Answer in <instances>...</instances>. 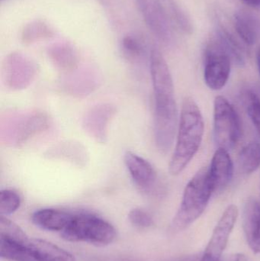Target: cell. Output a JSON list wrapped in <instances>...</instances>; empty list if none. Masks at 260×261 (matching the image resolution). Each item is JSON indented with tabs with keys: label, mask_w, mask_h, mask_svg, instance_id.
I'll return each instance as SVG.
<instances>
[{
	"label": "cell",
	"mask_w": 260,
	"mask_h": 261,
	"mask_svg": "<svg viewBox=\"0 0 260 261\" xmlns=\"http://www.w3.org/2000/svg\"><path fill=\"white\" fill-rule=\"evenodd\" d=\"M150 69L154 94V139L161 153L169 151L178 129V109L172 75L161 52L151 50Z\"/></svg>",
	"instance_id": "1"
},
{
	"label": "cell",
	"mask_w": 260,
	"mask_h": 261,
	"mask_svg": "<svg viewBox=\"0 0 260 261\" xmlns=\"http://www.w3.org/2000/svg\"><path fill=\"white\" fill-rule=\"evenodd\" d=\"M204 120L199 107L192 98H185L177 130V144L169 164L172 176L180 174L194 158L203 142Z\"/></svg>",
	"instance_id": "2"
},
{
	"label": "cell",
	"mask_w": 260,
	"mask_h": 261,
	"mask_svg": "<svg viewBox=\"0 0 260 261\" xmlns=\"http://www.w3.org/2000/svg\"><path fill=\"white\" fill-rule=\"evenodd\" d=\"M212 193L208 168L203 167L185 188L180 208L172 220V229L181 231L198 219L206 210Z\"/></svg>",
	"instance_id": "3"
},
{
	"label": "cell",
	"mask_w": 260,
	"mask_h": 261,
	"mask_svg": "<svg viewBox=\"0 0 260 261\" xmlns=\"http://www.w3.org/2000/svg\"><path fill=\"white\" fill-rule=\"evenodd\" d=\"M116 236L115 228L111 224L88 213L73 215L61 234L67 242H87L97 246L110 245L115 240Z\"/></svg>",
	"instance_id": "4"
},
{
	"label": "cell",
	"mask_w": 260,
	"mask_h": 261,
	"mask_svg": "<svg viewBox=\"0 0 260 261\" xmlns=\"http://www.w3.org/2000/svg\"><path fill=\"white\" fill-rule=\"evenodd\" d=\"M241 134V120L236 110L224 96H217L214 102V138L218 148H233Z\"/></svg>",
	"instance_id": "5"
},
{
	"label": "cell",
	"mask_w": 260,
	"mask_h": 261,
	"mask_svg": "<svg viewBox=\"0 0 260 261\" xmlns=\"http://www.w3.org/2000/svg\"><path fill=\"white\" fill-rule=\"evenodd\" d=\"M230 60L232 57L219 37L206 47L204 79L209 89L220 90L224 88L230 77Z\"/></svg>",
	"instance_id": "6"
},
{
	"label": "cell",
	"mask_w": 260,
	"mask_h": 261,
	"mask_svg": "<svg viewBox=\"0 0 260 261\" xmlns=\"http://www.w3.org/2000/svg\"><path fill=\"white\" fill-rule=\"evenodd\" d=\"M124 161L136 187L148 194L154 192L157 175L153 166L145 158L131 151L125 152Z\"/></svg>",
	"instance_id": "7"
},
{
	"label": "cell",
	"mask_w": 260,
	"mask_h": 261,
	"mask_svg": "<svg viewBox=\"0 0 260 261\" xmlns=\"http://www.w3.org/2000/svg\"><path fill=\"white\" fill-rule=\"evenodd\" d=\"M150 30L162 41L171 36L170 25L164 9L159 0H134Z\"/></svg>",
	"instance_id": "8"
},
{
	"label": "cell",
	"mask_w": 260,
	"mask_h": 261,
	"mask_svg": "<svg viewBox=\"0 0 260 261\" xmlns=\"http://www.w3.org/2000/svg\"><path fill=\"white\" fill-rule=\"evenodd\" d=\"M238 217V207L235 205L227 206L214 230L204 254L215 258H221Z\"/></svg>",
	"instance_id": "9"
},
{
	"label": "cell",
	"mask_w": 260,
	"mask_h": 261,
	"mask_svg": "<svg viewBox=\"0 0 260 261\" xmlns=\"http://www.w3.org/2000/svg\"><path fill=\"white\" fill-rule=\"evenodd\" d=\"M233 174V162L228 150L219 147L212 158L210 167L208 168V176L213 193L224 190L232 181Z\"/></svg>",
	"instance_id": "10"
},
{
	"label": "cell",
	"mask_w": 260,
	"mask_h": 261,
	"mask_svg": "<svg viewBox=\"0 0 260 261\" xmlns=\"http://www.w3.org/2000/svg\"><path fill=\"white\" fill-rule=\"evenodd\" d=\"M244 230L249 246L260 254V203L256 199H248L244 207Z\"/></svg>",
	"instance_id": "11"
},
{
	"label": "cell",
	"mask_w": 260,
	"mask_h": 261,
	"mask_svg": "<svg viewBox=\"0 0 260 261\" xmlns=\"http://www.w3.org/2000/svg\"><path fill=\"white\" fill-rule=\"evenodd\" d=\"M73 215L54 208H44L34 213L32 222L36 226L47 231H63L73 219Z\"/></svg>",
	"instance_id": "12"
},
{
	"label": "cell",
	"mask_w": 260,
	"mask_h": 261,
	"mask_svg": "<svg viewBox=\"0 0 260 261\" xmlns=\"http://www.w3.org/2000/svg\"><path fill=\"white\" fill-rule=\"evenodd\" d=\"M27 248L37 261H76L73 254L41 239H31Z\"/></svg>",
	"instance_id": "13"
},
{
	"label": "cell",
	"mask_w": 260,
	"mask_h": 261,
	"mask_svg": "<svg viewBox=\"0 0 260 261\" xmlns=\"http://www.w3.org/2000/svg\"><path fill=\"white\" fill-rule=\"evenodd\" d=\"M235 27L237 33L247 45H253L260 38V19L251 12L244 10L237 12Z\"/></svg>",
	"instance_id": "14"
},
{
	"label": "cell",
	"mask_w": 260,
	"mask_h": 261,
	"mask_svg": "<svg viewBox=\"0 0 260 261\" xmlns=\"http://www.w3.org/2000/svg\"><path fill=\"white\" fill-rule=\"evenodd\" d=\"M48 54L53 64L62 70H71L77 64L76 50L68 43L54 44L49 49Z\"/></svg>",
	"instance_id": "15"
},
{
	"label": "cell",
	"mask_w": 260,
	"mask_h": 261,
	"mask_svg": "<svg viewBox=\"0 0 260 261\" xmlns=\"http://www.w3.org/2000/svg\"><path fill=\"white\" fill-rule=\"evenodd\" d=\"M238 163L243 173H254L260 167V144L252 142L246 145L240 153Z\"/></svg>",
	"instance_id": "16"
},
{
	"label": "cell",
	"mask_w": 260,
	"mask_h": 261,
	"mask_svg": "<svg viewBox=\"0 0 260 261\" xmlns=\"http://www.w3.org/2000/svg\"><path fill=\"white\" fill-rule=\"evenodd\" d=\"M121 49L124 58L128 61H138L145 52V40L137 34H128L122 39Z\"/></svg>",
	"instance_id": "17"
},
{
	"label": "cell",
	"mask_w": 260,
	"mask_h": 261,
	"mask_svg": "<svg viewBox=\"0 0 260 261\" xmlns=\"http://www.w3.org/2000/svg\"><path fill=\"white\" fill-rule=\"evenodd\" d=\"M0 256L12 261H37L27 247L0 239Z\"/></svg>",
	"instance_id": "18"
},
{
	"label": "cell",
	"mask_w": 260,
	"mask_h": 261,
	"mask_svg": "<svg viewBox=\"0 0 260 261\" xmlns=\"http://www.w3.org/2000/svg\"><path fill=\"white\" fill-rule=\"evenodd\" d=\"M0 239L27 247L29 239L24 231L16 224L5 217L0 216Z\"/></svg>",
	"instance_id": "19"
},
{
	"label": "cell",
	"mask_w": 260,
	"mask_h": 261,
	"mask_svg": "<svg viewBox=\"0 0 260 261\" xmlns=\"http://www.w3.org/2000/svg\"><path fill=\"white\" fill-rule=\"evenodd\" d=\"M99 107L98 109H95L93 111L90 112L89 114L88 118L86 119L89 120H93L94 122V125H91L89 127L90 128V132H91L92 129L93 130V135H94L95 138H105V125H106L107 121L108 120L109 117H111V113H113L111 107L108 109L105 114L103 115L104 110H105V107Z\"/></svg>",
	"instance_id": "20"
},
{
	"label": "cell",
	"mask_w": 260,
	"mask_h": 261,
	"mask_svg": "<svg viewBox=\"0 0 260 261\" xmlns=\"http://www.w3.org/2000/svg\"><path fill=\"white\" fill-rule=\"evenodd\" d=\"M51 33V30L47 24L41 21H35L24 28L22 34L23 41L25 43H32L48 38Z\"/></svg>",
	"instance_id": "21"
},
{
	"label": "cell",
	"mask_w": 260,
	"mask_h": 261,
	"mask_svg": "<svg viewBox=\"0 0 260 261\" xmlns=\"http://www.w3.org/2000/svg\"><path fill=\"white\" fill-rule=\"evenodd\" d=\"M21 205L19 195L12 190H3L0 192V213L7 216L17 211Z\"/></svg>",
	"instance_id": "22"
},
{
	"label": "cell",
	"mask_w": 260,
	"mask_h": 261,
	"mask_svg": "<svg viewBox=\"0 0 260 261\" xmlns=\"http://www.w3.org/2000/svg\"><path fill=\"white\" fill-rule=\"evenodd\" d=\"M247 113L260 136V99L254 93H248L246 96Z\"/></svg>",
	"instance_id": "23"
},
{
	"label": "cell",
	"mask_w": 260,
	"mask_h": 261,
	"mask_svg": "<svg viewBox=\"0 0 260 261\" xmlns=\"http://www.w3.org/2000/svg\"><path fill=\"white\" fill-rule=\"evenodd\" d=\"M128 219L131 223L137 228H149L154 223L152 216L140 208H133L128 214Z\"/></svg>",
	"instance_id": "24"
},
{
	"label": "cell",
	"mask_w": 260,
	"mask_h": 261,
	"mask_svg": "<svg viewBox=\"0 0 260 261\" xmlns=\"http://www.w3.org/2000/svg\"><path fill=\"white\" fill-rule=\"evenodd\" d=\"M242 1L253 9H260V0H242Z\"/></svg>",
	"instance_id": "25"
},
{
	"label": "cell",
	"mask_w": 260,
	"mask_h": 261,
	"mask_svg": "<svg viewBox=\"0 0 260 261\" xmlns=\"http://www.w3.org/2000/svg\"><path fill=\"white\" fill-rule=\"evenodd\" d=\"M172 261H201L198 255H189L180 257Z\"/></svg>",
	"instance_id": "26"
},
{
	"label": "cell",
	"mask_w": 260,
	"mask_h": 261,
	"mask_svg": "<svg viewBox=\"0 0 260 261\" xmlns=\"http://www.w3.org/2000/svg\"><path fill=\"white\" fill-rule=\"evenodd\" d=\"M227 261H247V259L243 254H235V255L232 256Z\"/></svg>",
	"instance_id": "27"
},
{
	"label": "cell",
	"mask_w": 260,
	"mask_h": 261,
	"mask_svg": "<svg viewBox=\"0 0 260 261\" xmlns=\"http://www.w3.org/2000/svg\"><path fill=\"white\" fill-rule=\"evenodd\" d=\"M201 261H222L221 258H215V257H210V256L206 255L204 254L203 257H201Z\"/></svg>",
	"instance_id": "28"
},
{
	"label": "cell",
	"mask_w": 260,
	"mask_h": 261,
	"mask_svg": "<svg viewBox=\"0 0 260 261\" xmlns=\"http://www.w3.org/2000/svg\"><path fill=\"white\" fill-rule=\"evenodd\" d=\"M256 59H257V65L258 68H259V71L260 73V48L257 52V56H256Z\"/></svg>",
	"instance_id": "29"
}]
</instances>
